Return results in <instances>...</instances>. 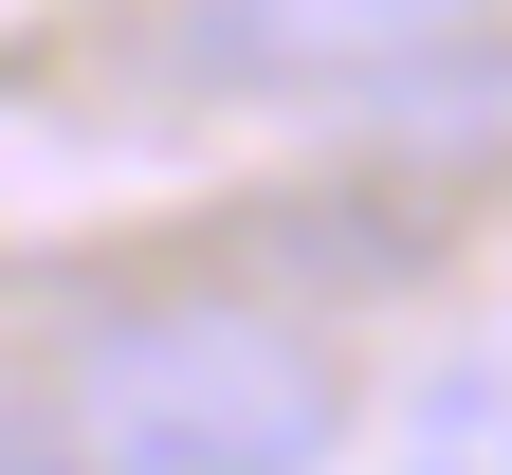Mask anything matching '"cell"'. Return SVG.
<instances>
[{
    "label": "cell",
    "instance_id": "obj_1",
    "mask_svg": "<svg viewBox=\"0 0 512 475\" xmlns=\"http://www.w3.org/2000/svg\"><path fill=\"white\" fill-rule=\"evenodd\" d=\"M348 384L256 293H128L55 348V457L74 475H330Z\"/></svg>",
    "mask_w": 512,
    "mask_h": 475
},
{
    "label": "cell",
    "instance_id": "obj_2",
    "mask_svg": "<svg viewBox=\"0 0 512 475\" xmlns=\"http://www.w3.org/2000/svg\"><path fill=\"white\" fill-rule=\"evenodd\" d=\"M458 37H476V0H183L202 92H384Z\"/></svg>",
    "mask_w": 512,
    "mask_h": 475
},
{
    "label": "cell",
    "instance_id": "obj_3",
    "mask_svg": "<svg viewBox=\"0 0 512 475\" xmlns=\"http://www.w3.org/2000/svg\"><path fill=\"white\" fill-rule=\"evenodd\" d=\"M0 475H74V457H55V421H19V402H0Z\"/></svg>",
    "mask_w": 512,
    "mask_h": 475
}]
</instances>
